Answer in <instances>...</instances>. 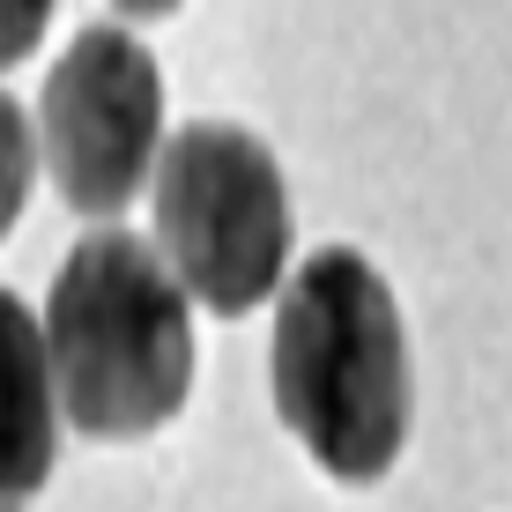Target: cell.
Instances as JSON below:
<instances>
[{"instance_id":"cell-1","label":"cell","mask_w":512,"mask_h":512,"mask_svg":"<svg viewBox=\"0 0 512 512\" xmlns=\"http://www.w3.org/2000/svg\"><path fill=\"white\" fill-rule=\"evenodd\" d=\"M275 416L334 483H379L409 446L416 372L386 275L349 245H320L275 305L268 334Z\"/></svg>"},{"instance_id":"cell-2","label":"cell","mask_w":512,"mask_h":512,"mask_svg":"<svg viewBox=\"0 0 512 512\" xmlns=\"http://www.w3.org/2000/svg\"><path fill=\"white\" fill-rule=\"evenodd\" d=\"M38 334L52 364V401L82 438H104V446L149 438L193 394L186 290L134 231H90L60 260Z\"/></svg>"},{"instance_id":"cell-3","label":"cell","mask_w":512,"mask_h":512,"mask_svg":"<svg viewBox=\"0 0 512 512\" xmlns=\"http://www.w3.org/2000/svg\"><path fill=\"white\" fill-rule=\"evenodd\" d=\"M156 260L216 320H245L275 297L297 216L275 149L253 127L193 119L156 149Z\"/></svg>"},{"instance_id":"cell-4","label":"cell","mask_w":512,"mask_h":512,"mask_svg":"<svg viewBox=\"0 0 512 512\" xmlns=\"http://www.w3.org/2000/svg\"><path fill=\"white\" fill-rule=\"evenodd\" d=\"M30 134L45 149L60 201L90 223H112L149 186L164 149V75L149 45L119 23H90L52 60Z\"/></svg>"},{"instance_id":"cell-5","label":"cell","mask_w":512,"mask_h":512,"mask_svg":"<svg viewBox=\"0 0 512 512\" xmlns=\"http://www.w3.org/2000/svg\"><path fill=\"white\" fill-rule=\"evenodd\" d=\"M60 461V401H52V364L38 312L15 290H0V505L45 490Z\"/></svg>"},{"instance_id":"cell-6","label":"cell","mask_w":512,"mask_h":512,"mask_svg":"<svg viewBox=\"0 0 512 512\" xmlns=\"http://www.w3.org/2000/svg\"><path fill=\"white\" fill-rule=\"evenodd\" d=\"M30 186H38V134H30V112L0 90V238L15 231Z\"/></svg>"},{"instance_id":"cell-7","label":"cell","mask_w":512,"mask_h":512,"mask_svg":"<svg viewBox=\"0 0 512 512\" xmlns=\"http://www.w3.org/2000/svg\"><path fill=\"white\" fill-rule=\"evenodd\" d=\"M45 23H52V0H0V67L30 60L38 38H45Z\"/></svg>"},{"instance_id":"cell-8","label":"cell","mask_w":512,"mask_h":512,"mask_svg":"<svg viewBox=\"0 0 512 512\" xmlns=\"http://www.w3.org/2000/svg\"><path fill=\"white\" fill-rule=\"evenodd\" d=\"M112 8H119V15H171L179 0H112Z\"/></svg>"}]
</instances>
